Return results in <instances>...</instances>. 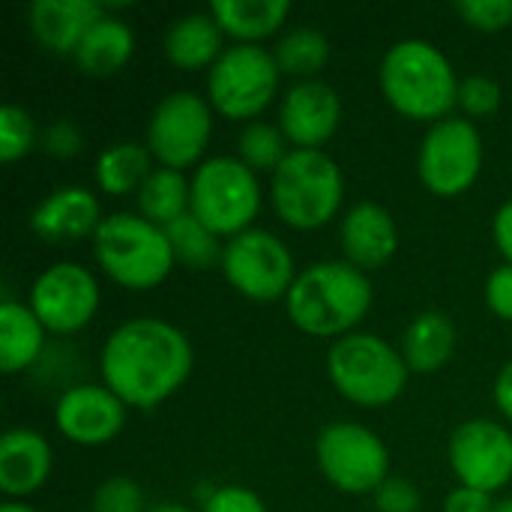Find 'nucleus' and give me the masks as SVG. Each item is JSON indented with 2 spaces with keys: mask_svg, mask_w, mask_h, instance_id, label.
Segmentation results:
<instances>
[{
  "mask_svg": "<svg viewBox=\"0 0 512 512\" xmlns=\"http://www.w3.org/2000/svg\"><path fill=\"white\" fill-rule=\"evenodd\" d=\"M90 512H147L144 492L129 477H108L90 501Z\"/></svg>",
  "mask_w": 512,
  "mask_h": 512,
  "instance_id": "2f4dec72",
  "label": "nucleus"
},
{
  "mask_svg": "<svg viewBox=\"0 0 512 512\" xmlns=\"http://www.w3.org/2000/svg\"><path fill=\"white\" fill-rule=\"evenodd\" d=\"M135 51V36L129 24L117 15H102L81 39L75 51V63L90 78H111L117 75Z\"/></svg>",
  "mask_w": 512,
  "mask_h": 512,
  "instance_id": "4be33fe9",
  "label": "nucleus"
},
{
  "mask_svg": "<svg viewBox=\"0 0 512 512\" xmlns=\"http://www.w3.org/2000/svg\"><path fill=\"white\" fill-rule=\"evenodd\" d=\"M495 405L507 420H512V360L501 369V375L495 381Z\"/></svg>",
  "mask_w": 512,
  "mask_h": 512,
  "instance_id": "a19ab883",
  "label": "nucleus"
},
{
  "mask_svg": "<svg viewBox=\"0 0 512 512\" xmlns=\"http://www.w3.org/2000/svg\"><path fill=\"white\" fill-rule=\"evenodd\" d=\"M276 216L297 231L333 222L345 198L342 168L324 150H291L270 183Z\"/></svg>",
  "mask_w": 512,
  "mask_h": 512,
  "instance_id": "39448f33",
  "label": "nucleus"
},
{
  "mask_svg": "<svg viewBox=\"0 0 512 512\" xmlns=\"http://www.w3.org/2000/svg\"><path fill=\"white\" fill-rule=\"evenodd\" d=\"M492 507H495L492 495L468 489V486L453 489L444 501V512H492Z\"/></svg>",
  "mask_w": 512,
  "mask_h": 512,
  "instance_id": "58836bf2",
  "label": "nucleus"
},
{
  "mask_svg": "<svg viewBox=\"0 0 512 512\" xmlns=\"http://www.w3.org/2000/svg\"><path fill=\"white\" fill-rule=\"evenodd\" d=\"M408 363L402 351L372 333H348L327 351L330 384L360 408H384L408 387Z\"/></svg>",
  "mask_w": 512,
  "mask_h": 512,
  "instance_id": "423d86ee",
  "label": "nucleus"
},
{
  "mask_svg": "<svg viewBox=\"0 0 512 512\" xmlns=\"http://www.w3.org/2000/svg\"><path fill=\"white\" fill-rule=\"evenodd\" d=\"M222 36V27L210 12H186L171 21L162 48L168 63L177 69H213V63L225 54Z\"/></svg>",
  "mask_w": 512,
  "mask_h": 512,
  "instance_id": "412c9836",
  "label": "nucleus"
},
{
  "mask_svg": "<svg viewBox=\"0 0 512 512\" xmlns=\"http://www.w3.org/2000/svg\"><path fill=\"white\" fill-rule=\"evenodd\" d=\"M450 468L468 489H504L512 480V435L486 417L462 423L450 438Z\"/></svg>",
  "mask_w": 512,
  "mask_h": 512,
  "instance_id": "4468645a",
  "label": "nucleus"
},
{
  "mask_svg": "<svg viewBox=\"0 0 512 512\" xmlns=\"http://www.w3.org/2000/svg\"><path fill=\"white\" fill-rule=\"evenodd\" d=\"M372 501H375L378 512H420V504H423L417 486L411 480L393 477V474L375 489Z\"/></svg>",
  "mask_w": 512,
  "mask_h": 512,
  "instance_id": "f704fd0d",
  "label": "nucleus"
},
{
  "mask_svg": "<svg viewBox=\"0 0 512 512\" xmlns=\"http://www.w3.org/2000/svg\"><path fill=\"white\" fill-rule=\"evenodd\" d=\"M153 174V153L147 150V144H135V141H120L105 147L96 156V186L108 195H129L144 186V180Z\"/></svg>",
  "mask_w": 512,
  "mask_h": 512,
  "instance_id": "a878e982",
  "label": "nucleus"
},
{
  "mask_svg": "<svg viewBox=\"0 0 512 512\" xmlns=\"http://www.w3.org/2000/svg\"><path fill=\"white\" fill-rule=\"evenodd\" d=\"M486 303L495 318L512 321V264H501L498 270H492L486 282Z\"/></svg>",
  "mask_w": 512,
  "mask_h": 512,
  "instance_id": "e433bc0d",
  "label": "nucleus"
},
{
  "mask_svg": "<svg viewBox=\"0 0 512 512\" xmlns=\"http://www.w3.org/2000/svg\"><path fill=\"white\" fill-rule=\"evenodd\" d=\"M42 147H45L51 156L66 159V156L81 153V147H84V135H81V129H78L72 120H57V123H51V126L45 129Z\"/></svg>",
  "mask_w": 512,
  "mask_h": 512,
  "instance_id": "4c0bfd02",
  "label": "nucleus"
},
{
  "mask_svg": "<svg viewBox=\"0 0 512 512\" xmlns=\"http://www.w3.org/2000/svg\"><path fill=\"white\" fill-rule=\"evenodd\" d=\"M93 255L102 273L129 291H150L174 270V252L165 228L135 213L105 216L93 237Z\"/></svg>",
  "mask_w": 512,
  "mask_h": 512,
  "instance_id": "20e7f679",
  "label": "nucleus"
},
{
  "mask_svg": "<svg viewBox=\"0 0 512 512\" xmlns=\"http://www.w3.org/2000/svg\"><path fill=\"white\" fill-rule=\"evenodd\" d=\"M459 108L471 117H489L501 108V84L489 75H471L459 84Z\"/></svg>",
  "mask_w": 512,
  "mask_h": 512,
  "instance_id": "72a5a7b5",
  "label": "nucleus"
},
{
  "mask_svg": "<svg viewBox=\"0 0 512 512\" xmlns=\"http://www.w3.org/2000/svg\"><path fill=\"white\" fill-rule=\"evenodd\" d=\"M285 306L297 330L309 336L342 339L369 315L372 282L348 261H318L297 273Z\"/></svg>",
  "mask_w": 512,
  "mask_h": 512,
  "instance_id": "f03ea898",
  "label": "nucleus"
},
{
  "mask_svg": "<svg viewBox=\"0 0 512 512\" xmlns=\"http://www.w3.org/2000/svg\"><path fill=\"white\" fill-rule=\"evenodd\" d=\"M261 210L258 174L237 156H213L192 174V216L219 237H237L252 228Z\"/></svg>",
  "mask_w": 512,
  "mask_h": 512,
  "instance_id": "0eeeda50",
  "label": "nucleus"
},
{
  "mask_svg": "<svg viewBox=\"0 0 512 512\" xmlns=\"http://www.w3.org/2000/svg\"><path fill=\"white\" fill-rule=\"evenodd\" d=\"M384 99L411 120H447L459 105V84L447 54L426 39H402L381 60Z\"/></svg>",
  "mask_w": 512,
  "mask_h": 512,
  "instance_id": "7ed1b4c3",
  "label": "nucleus"
},
{
  "mask_svg": "<svg viewBox=\"0 0 512 512\" xmlns=\"http://www.w3.org/2000/svg\"><path fill=\"white\" fill-rule=\"evenodd\" d=\"M288 138L279 126L264 123V120H252L243 126V132L237 135V159L243 165H249L255 174L258 171H270L276 174V168L285 162L288 156Z\"/></svg>",
  "mask_w": 512,
  "mask_h": 512,
  "instance_id": "c756f323",
  "label": "nucleus"
},
{
  "mask_svg": "<svg viewBox=\"0 0 512 512\" xmlns=\"http://www.w3.org/2000/svg\"><path fill=\"white\" fill-rule=\"evenodd\" d=\"M99 198L84 186H63L42 198L30 213V228L45 243H78L96 237L102 225Z\"/></svg>",
  "mask_w": 512,
  "mask_h": 512,
  "instance_id": "f3484780",
  "label": "nucleus"
},
{
  "mask_svg": "<svg viewBox=\"0 0 512 512\" xmlns=\"http://www.w3.org/2000/svg\"><path fill=\"white\" fill-rule=\"evenodd\" d=\"M54 423L60 435L81 447H99L114 441L126 426V405L102 384L69 387L54 405Z\"/></svg>",
  "mask_w": 512,
  "mask_h": 512,
  "instance_id": "2eb2a0df",
  "label": "nucleus"
},
{
  "mask_svg": "<svg viewBox=\"0 0 512 512\" xmlns=\"http://www.w3.org/2000/svg\"><path fill=\"white\" fill-rule=\"evenodd\" d=\"M51 444L36 429H9L0 438V489L6 498H27L51 477Z\"/></svg>",
  "mask_w": 512,
  "mask_h": 512,
  "instance_id": "6ab92c4d",
  "label": "nucleus"
},
{
  "mask_svg": "<svg viewBox=\"0 0 512 512\" xmlns=\"http://www.w3.org/2000/svg\"><path fill=\"white\" fill-rule=\"evenodd\" d=\"M492 512H512V498H504V501H495Z\"/></svg>",
  "mask_w": 512,
  "mask_h": 512,
  "instance_id": "c03bdc74",
  "label": "nucleus"
},
{
  "mask_svg": "<svg viewBox=\"0 0 512 512\" xmlns=\"http://www.w3.org/2000/svg\"><path fill=\"white\" fill-rule=\"evenodd\" d=\"M273 57L282 75L312 81L330 60V42L315 27H294L276 42Z\"/></svg>",
  "mask_w": 512,
  "mask_h": 512,
  "instance_id": "c85d7f7f",
  "label": "nucleus"
},
{
  "mask_svg": "<svg viewBox=\"0 0 512 512\" xmlns=\"http://www.w3.org/2000/svg\"><path fill=\"white\" fill-rule=\"evenodd\" d=\"M0 512H36L33 507H27V504H18V501H6Z\"/></svg>",
  "mask_w": 512,
  "mask_h": 512,
  "instance_id": "37998d69",
  "label": "nucleus"
},
{
  "mask_svg": "<svg viewBox=\"0 0 512 512\" xmlns=\"http://www.w3.org/2000/svg\"><path fill=\"white\" fill-rule=\"evenodd\" d=\"M105 15L93 0H36L30 6V30L36 42L57 57H75L84 33Z\"/></svg>",
  "mask_w": 512,
  "mask_h": 512,
  "instance_id": "aec40b11",
  "label": "nucleus"
},
{
  "mask_svg": "<svg viewBox=\"0 0 512 512\" xmlns=\"http://www.w3.org/2000/svg\"><path fill=\"white\" fill-rule=\"evenodd\" d=\"M45 327L30 306L9 297L0 300V369L6 375L24 372L36 363L45 345Z\"/></svg>",
  "mask_w": 512,
  "mask_h": 512,
  "instance_id": "b1692460",
  "label": "nucleus"
},
{
  "mask_svg": "<svg viewBox=\"0 0 512 512\" xmlns=\"http://www.w3.org/2000/svg\"><path fill=\"white\" fill-rule=\"evenodd\" d=\"M342 102L327 81H297L279 105V129L294 150H321L339 129Z\"/></svg>",
  "mask_w": 512,
  "mask_h": 512,
  "instance_id": "dca6fc26",
  "label": "nucleus"
},
{
  "mask_svg": "<svg viewBox=\"0 0 512 512\" xmlns=\"http://www.w3.org/2000/svg\"><path fill=\"white\" fill-rule=\"evenodd\" d=\"M33 144H36L33 117L18 105H3L0 108V159L18 162L21 156L33 150Z\"/></svg>",
  "mask_w": 512,
  "mask_h": 512,
  "instance_id": "7c9ffc66",
  "label": "nucleus"
},
{
  "mask_svg": "<svg viewBox=\"0 0 512 512\" xmlns=\"http://www.w3.org/2000/svg\"><path fill=\"white\" fill-rule=\"evenodd\" d=\"M222 273L228 285L255 303H273L288 297L297 273L291 249L264 228H249L225 243Z\"/></svg>",
  "mask_w": 512,
  "mask_h": 512,
  "instance_id": "9d476101",
  "label": "nucleus"
},
{
  "mask_svg": "<svg viewBox=\"0 0 512 512\" xmlns=\"http://www.w3.org/2000/svg\"><path fill=\"white\" fill-rule=\"evenodd\" d=\"M315 459L324 480L345 495H375L390 477L387 444L372 429L351 420L327 423L318 432Z\"/></svg>",
  "mask_w": 512,
  "mask_h": 512,
  "instance_id": "1a4fd4ad",
  "label": "nucleus"
},
{
  "mask_svg": "<svg viewBox=\"0 0 512 512\" xmlns=\"http://www.w3.org/2000/svg\"><path fill=\"white\" fill-rule=\"evenodd\" d=\"M273 51L261 45H231L207 72V102L228 120H255L279 90Z\"/></svg>",
  "mask_w": 512,
  "mask_h": 512,
  "instance_id": "6e6552de",
  "label": "nucleus"
},
{
  "mask_svg": "<svg viewBox=\"0 0 512 512\" xmlns=\"http://www.w3.org/2000/svg\"><path fill=\"white\" fill-rule=\"evenodd\" d=\"M339 237H342V252L345 261L363 273L369 270H381L390 264V258L399 249V231L393 216L375 204V201H360L354 204L339 225Z\"/></svg>",
  "mask_w": 512,
  "mask_h": 512,
  "instance_id": "a211bd4d",
  "label": "nucleus"
},
{
  "mask_svg": "<svg viewBox=\"0 0 512 512\" xmlns=\"http://www.w3.org/2000/svg\"><path fill=\"white\" fill-rule=\"evenodd\" d=\"M417 171L423 186L438 198H456L468 192L483 171L480 129L459 117L432 123L420 144Z\"/></svg>",
  "mask_w": 512,
  "mask_h": 512,
  "instance_id": "9b49d317",
  "label": "nucleus"
},
{
  "mask_svg": "<svg viewBox=\"0 0 512 512\" xmlns=\"http://www.w3.org/2000/svg\"><path fill=\"white\" fill-rule=\"evenodd\" d=\"M192 210V183L183 177V171L174 168H153V174L138 189V216L147 222L168 228L180 216Z\"/></svg>",
  "mask_w": 512,
  "mask_h": 512,
  "instance_id": "bb28decb",
  "label": "nucleus"
},
{
  "mask_svg": "<svg viewBox=\"0 0 512 512\" xmlns=\"http://www.w3.org/2000/svg\"><path fill=\"white\" fill-rule=\"evenodd\" d=\"M147 512H192L189 507H183V504H153V507H147Z\"/></svg>",
  "mask_w": 512,
  "mask_h": 512,
  "instance_id": "79ce46f5",
  "label": "nucleus"
},
{
  "mask_svg": "<svg viewBox=\"0 0 512 512\" xmlns=\"http://www.w3.org/2000/svg\"><path fill=\"white\" fill-rule=\"evenodd\" d=\"M456 351V324L444 312L417 315L402 336V357L411 372L429 375L450 363Z\"/></svg>",
  "mask_w": 512,
  "mask_h": 512,
  "instance_id": "393cba45",
  "label": "nucleus"
},
{
  "mask_svg": "<svg viewBox=\"0 0 512 512\" xmlns=\"http://www.w3.org/2000/svg\"><path fill=\"white\" fill-rule=\"evenodd\" d=\"M492 237H495V246H498V252L504 255V261L512 264V201H507V204L495 213Z\"/></svg>",
  "mask_w": 512,
  "mask_h": 512,
  "instance_id": "ea45409f",
  "label": "nucleus"
},
{
  "mask_svg": "<svg viewBox=\"0 0 512 512\" xmlns=\"http://www.w3.org/2000/svg\"><path fill=\"white\" fill-rule=\"evenodd\" d=\"M456 15L483 33H501L512 24V0H459Z\"/></svg>",
  "mask_w": 512,
  "mask_h": 512,
  "instance_id": "473e14b6",
  "label": "nucleus"
},
{
  "mask_svg": "<svg viewBox=\"0 0 512 512\" xmlns=\"http://www.w3.org/2000/svg\"><path fill=\"white\" fill-rule=\"evenodd\" d=\"M213 135V105L192 93H168L147 120V150L162 168L183 171L195 165Z\"/></svg>",
  "mask_w": 512,
  "mask_h": 512,
  "instance_id": "f8f14e48",
  "label": "nucleus"
},
{
  "mask_svg": "<svg viewBox=\"0 0 512 512\" xmlns=\"http://www.w3.org/2000/svg\"><path fill=\"white\" fill-rule=\"evenodd\" d=\"M201 512H267V507L252 489L222 486V489H213L204 498V510Z\"/></svg>",
  "mask_w": 512,
  "mask_h": 512,
  "instance_id": "c9c22d12",
  "label": "nucleus"
},
{
  "mask_svg": "<svg viewBox=\"0 0 512 512\" xmlns=\"http://www.w3.org/2000/svg\"><path fill=\"white\" fill-rule=\"evenodd\" d=\"M165 237L174 252V264H183L186 270L204 273L222 264L225 246L219 243V234H213L204 222H198L192 213L180 216L165 228Z\"/></svg>",
  "mask_w": 512,
  "mask_h": 512,
  "instance_id": "cd10ccee",
  "label": "nucleus"
},
{
  "mask_svg": "<svg viewBox=\"0 0 512 512\" xmlns=\"http://www.w3.org/2000/svg\"><path fill=\"white\" fill-rule=\"evenodd\" d=\"M99 282L81 264H54L30 285V309L48 333H75L87 327L99 309Z\"/></svg>",
  "mask_w": 512,
  "mask_h": 512,
  "instance_id": "ddd939ff",
  "label": "nucleus"
},
{
  "mask_svg": "<svg viewBox=\"0 0 512 512\" xmlns=\"http://www.w3.org/2000/svg\"><path fill=\"white\" fill-rule=\"evenodd\" d=\"M210 15L222 27L225 36L237 39V45H258L273 36L285 18L291 15L288 0H213Z\"/></svg>",
  "mask_w": 512,
  "mask_h": 512,
  "instance_id": "5701e85b",
  "label": "nucleus"
},
{
  "mask_svg": "<svg viewBox=\"0 0 512 512\" xmlns=\"http://www.w3.org/2000/svg\"><path fill=\"white\" fill-rule=\"evenodd\" d=\"M192 363V345L174 324L132 318L105 339L99 372L126 408L150 411L186 384Z\"/></svg>",
  "mask_w": 512,
  "mask_h": 512,
  "instance_id": "f257e3e1",
  "label": "nucleus"
}]
</instances>
